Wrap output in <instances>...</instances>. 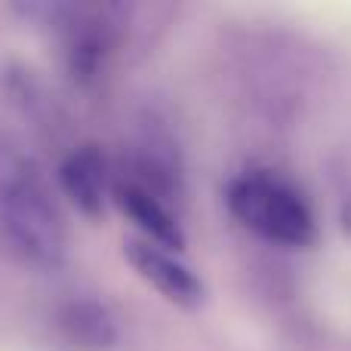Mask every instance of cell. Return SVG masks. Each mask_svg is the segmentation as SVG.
I'll list each match as a JSON object with an SVG mask.
<instances>
[{"label": "cell", "instance_id": "cell-1", "mask_svg": "<svg viewBox=\"0 0 351 351\" xmlns=\"http://www.w3.org/2000/svg\"><path fill=\"white\" fill-rule=\"evenodd\" d=\"M0 234L19 259L43 271L68 259L65 216L34 160L19 158L0 173Z\"/></svg>", "mask_w": 351, "mask_h": 351}, {"label": "cell", "instance_id": "cell-2", "mask_svg": "<svg viewBox=\"0 0 351 351\" xmlns=\"http://www.w3.org/2000/svg\"><path fill=\"white\" fill-rule=\"evenodd\" d=\"M228 213L256 237L278 247L302 250L315 243L317 222L305 194L271 170H243L225 185Z\"/></svg>", "mask_w": 351, "mask_h": 351}, {"label": "cell", "instance_id": "cell-3", "mask_svg": "<svg viewBox=\"0 0 351 351\" xmlns=\"http://www.w3.org/2000/svg\"><path fill=\"white\" fill-rule=\"evenodd\" d=\"M16 12L25 19L47 25L62 47V62L74 84L93 86L102 77L117 40H121V12L123 6L111 3H19Z\"/></svg>", "mask_w": 351, "mask_h": 351}, {"label": "cell", "instance_id": "cell-4", "mask_svg": "<svg viewBox=\"0 0 351 351\" xmlns=\"http://www.w3.org/2000/svg\"><path fill=\"white\" fill-rule=\"evenodd\" d=\"M123 256L133 265V271L139 274L145 284H152L167 302L179 305V308H200L206 299V287L197 278L188 262H182L179 253L164 247H154V243L133 237V241L123 243Z\"/></svg>", "mask_w": 351, "mask_h": 351}, {"label": "cell", "instance_id": "cell-5", "mask_svg": "<svg viewBox=\"0 0 351 351\" xmlns=\"http://www.w3.org/2000/svg\"><path fill=\"white\" fill-rule=\"evenodd\" d=\"M111 204L133 222V228L142 234V241L154 243V247L182 253L188 243L185 228L179 222V213L170 200L154 194L152 188L139 185V182L127 179V176L114 173V185H111Z\"/></svg>", "mask_w": 351, "mask_h": 351}, {"label": "cell", "instance_id": "cell-6", "mask_svg": "<svg viewBox=\"0 0 351 351\" xmlns=\"http://www.w3.org/2000/svg\"><path fill=\"white\" fill-rule=\"evenodd\" d=\"M59 185L74 210H80L90 219H99L111 200L114 170H111L102 148L84 142V145L71 148L59 164Z\"/></svg>", "mask_w": 351, "mask_h": 351}, {"label": "cell", "instance_id": "cell-7", "mask_svg": "<svg viewBox=\"0 0 351 351\" xmlns=\"http://www.w3.org/2000/svg\"><path fill=\"white\" fill-rule=\"evenodd\" d=\"M62 339L74 351H108L117 342V321L96 299H71L56 315Z\"/></svg>", "mask_w": 351, "mask_h": 351}, {"label": "cell", "instance_id": "cell-8", "mask_svg": "<svg viewBox=\"0 0 351 351\" xmlns=\"http://www.w3.org/2000/svg\"><path fill=\"white\" fill-rule=\"evenodd\" d=\"M339 222H342V231L351 237V194L346 197V204H342V213H339Z\"/></svg>", "mask_w": 351, "mask_h": 351}]
</instances>
